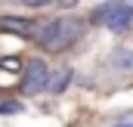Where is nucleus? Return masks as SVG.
<instances>
[{"label":"nucleus","mask_w":133,"mask_h":127,"mask_svg":"<svg viewBox=\"0 0 133 127\" xmlns=\"http://www.w3.org/2000/svg\"><path fill=\"white\" fill-rule=\"evenodd\" d=\"M84 31V22L81 19H74V16H59V19H53V22H40L37 25V43L40 47H46V50H65L71 47L77 37Z\"/></svg>","instance_id":"obj_1"},{"label":"nucleus","mask_w":133,"mask_h":127,"mask_svg":"<svg viewBox=\"0 0 133 127\" xmlns=\"http://www.w3.org/2000/svg\"><path fill=\"white\" fill-rule=\"evenodd\" d=\"M93 22L105 25L111 34H121L133 25V0H105L93 9Z\"/></svg>","instance_id":"obj_2"},{"label":"nucleus","mask_w":133,"mask_h":127,"mask_svg":"<svg viewBox=\"0 0 133 127\" xmlns=\"http://www.w3.org/2000/svg\"><path fill=\"white\" fill-rule=\"evenodd\" d=\"M50 84V68L43 59H31V62L22 68V93L25 96H37L46 90Z\"/></svg>","instance_id":"obj_3"},{"label":"nucleus","mask_w":133,"mask_h":127,"mask_svg":"<svg viewBox=\"0 0 133 127\" xmlns=\"http://www.w3.org/2000/svg\"><path fill=\"white\" fill-rule=\"evenodd\" d=\"M37 25H40V22L22 19V16H0V31H6V34H19V37H34V34H37Z\"/></svg>","instance_id":"obj_4"},{"label":"nucleus","mask_w":133,"mask_h":127,"mask_svg":"<svg viewBox=\"0 0 133 127\" xmlns=\"http://www.w3.org/2000/svg\"><path fill=\"white\" fill-rule=\"evenodd\" d=\"M108 68H115V71H133V47H118V50H111V56H108Z\"/></svg>","instance_id":"obj_5"},{"label":"nucleus","mask_w":133,"mask_h":127,"mask_svg":"<svg viewBox=\"0 0 133 127\" xmlns=\"http://www.w3.org/2000/svg\"><path fill=\"white\" fill-rule=\"evenodd\" d=\"M71 81V68H59V71H50V84H46V93H62Z\"/></svg>","instance_id":"obj_6"},{"label":"nucleus","mask_w":133,"mask_h":127,"mask_svg":"<svg viewBox=\"0 0 133 127\" xmlns=\"http://www.w3.org/2000/svg\"><path fill=\"white\" fill-rule=\"evenodd\" d=\"M6 3H16V6H31V9H40V6H50L56 0H6Z\"/></svg>","instance_id":"obj_7"},{"label":"nucleus","mask_w":133,"mask_h":127,"mask_svg":"<svg viewBox=\"0 0 133 127\" xmlns=\"http://www.w3.org/2000/svg\"><path fill=\"white\" fill-rule=\"evenodd\" d=\"M19 109H22L19 102H0V115H16Z\"/></svg>","instance_id":"obj_8"},{"label":"nucleus","mask_w":133,"mask_h":127,"mask_svg":"<svg viewBox=\"0 0 133 127\" xmlns=\"http://www.w3.org/2000/svg\"><path fill=\"white\" fill-rule=\"evenodd\" d=\"M56 3H59L62 9H71V6H77V0H56Z\"/></svg>","instance_id":"obj_9"},{"label":"nucleus","mask_w":133,"mask_h":127,"mask_svg":"<svg viewBox=\"0 0 133 127\" xmlns=\"http://www.w3.org/2000/svg\"><path fill=\"white\" fill-rule=\"evenodd\" d=\"M108 127H133V121H115V124H108Z\"/></svg>","instance_id":"obj_10"}]
</instances>
